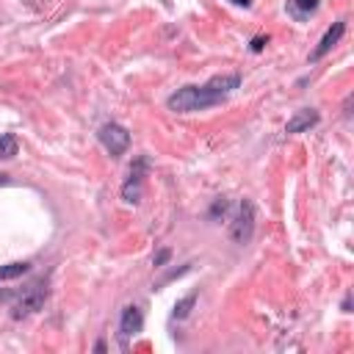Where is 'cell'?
Returning <instances> with one entry per match:
<instances>
[{"label": "cell", "instance_id": "cell-1", "mask_svg": "<svg viewBox=\"0 0 354 354\" xmlns=\"http://www.w3.org/2000/svg\"><path fill=\"white\" fill-rule=\"evenodd\" d=\"M238 86H241L238 75H213L202 86H183V88H177L174 94H169L166 105H169V111H177V113L205 111V108H213V105L224 102Z\"/></svg>", "mask_w": 354, "mask_h": 354}, {"label": "cell", "instance_id": "cell-2", "mask_svg": "<svg viewBox=\"0 0 354 354\" xmlns=\"http://www.w3.org/2000/svg\"><path fill=\"white\" fill-rule=\"evenodd\" d=\"M230 235L241 246H246L252 241V235H254V205L249 199H243L238 205V210L232 216V224H230Z\"/></svg>", "mask_w": 354, "mask_h": 354}, {"label": "cell", "instance_id": "cell-3", "mask_svg": "<svg viewBox=\"0 0 354 354\" xmlns=\"http://www.w3.org/2000/svg\"><path fill=\"white\" fill-rule=\"evenodd\" d=\"M97 136H100V144H102L113 158L124 155V152H127V147H130V133H127L122 124H116V122L102 124Z\"/></svg>", "mask_w": 354, "mask_h": 354}, {"label": "cell", "instance_id": "cell-4", "mask_svg": "<svg viewBox=\"0 0 354 354\" xmlns=\"http://www.w3.org/2000/svg\"><path fill=\"white\" fill-rule=\"evenodd\" d=\"M44 299H47V288H41V282L30 285V288H28V290L14 301V307H11V318H14V321H19V318H25V315H30V313L41 310Z\"/></svg>", "mask_w": 354, "mask_h": 354}, {"label": "cell", "instance_id": "cell-5", "mask_svg": "<svg viewBox=\"0 0 354 354\" xmlns=\"http://www.w3.org/2000/svg\"><path fill=\"white\" fill-rule=\"evenodd\" d=\"M144 174H147V158H138L133 166H130V174L122 185V196L124 202H138L141 199V185H144Z\"/></svg>", "mask_w": 354, "mask_h": 354}, {"label": "cell", "instance_id": "cell-6", "mask_svg": "<svg viewBox=\"0 0 354 354\" xmlns=\"http://www.w3.org/2000/svg\"><path fill=\"white\" fill-rule=\"evenodd\" d=\"M141 329H144V313L136 304H127L122 310V318H119V335H122V340L136 337Z\"/></svg>", "mask_w": 354, "mask_h": 354}, {"label": "cell", "instance_id": "cell-7", "mask_svg": "<svg viewBox=\"0 0 354 354\" xmlns=\"http://www.w3.org/2000/svg\"><path fill=\"white\" fill-rule=\"evenodd\" d=\"M346 33V22H332L329 28H326V33L321 36V41H318V47L310 53V61H321L337 41H340V36Z\"/></svg>", "mask_w": 354, "mask_h": 354}, {"label": "cell", "instance_id": "cell-8", "mask_svg": "<svg viewBox=\"0 0 354 354\" xmlns=\"http://www.w3.org/2000/svg\"><path fill=\"white\" fill-rule=\"evenodd\" d=\"M318 111L315 108H301V111H296L290 119H288V124H285V133H304V130H310V127H315L318 124Z\"/></svg>", "mask_w": 354, "mask_h": 354}, {"label": "cell", "instance_id": "cell-9", "mask_svg": "<svg viewBox=\"0 0 354 354\" xmlns=\"http://www.w3.org/2000/svg\"><path fill=\"white\" fill-rule=\"evenodd\" d=\"M19 152V141L14 133H3L0 136V160H11Z\"/></svg>", "mask_w": 354, "mask_h": 354}, {"label": "cell", "instance_id": "cell-10", "mask_svg": "<svg viewBox=\"0 0 354 354\" xmlns=\"http://www.w3.org/2000/svg\"><path fill=\"white\" fill-rule=\"evenodd\" d=\"M28 268H30V263H25V260H17V263H6V266H0V282L22 277V274H28Z\"/></svg>", "mask_w": 354, "mask_h": 354}, {"label": "cell", "instance_id": "cell-11", "mask_svg": "<svg viewBox=\"0 0 354 354\" xmlns=\"http://www.w3.org/2000/svg\"><path fill=\"white\" fill-rule=\"evenodd\" d=\"M318 6H321V0H290V14H293L296 19H304V17H310Z\"/></svg>", "mask_w": 354, "mask_h": 354}, {"label": "cell", "instance_id": "cell-12", "mask_svg": "<svg viewBox=\"0 0 354 354\" xmlns=\"http://www.w3.org/2000/svg\"><path fill=\"white\" fill-rule=\"evenodd\" d=\"M196 304V293H188V296H183L180 301H174V310H171V318H177V321H183V318H188V313H191V307Z\"/></svg>", "mask_w": 354, "mask_h": 354}, {"label": "cell", "instance_id": "cell-13", "mask_svg": "<svg viewBox=\"0 0 354 354\" xmlns=\"http://www.w3.org/2000/svg\"><path fill=\"white\" fill-rule=\"evenodd\" d=\"M266 44H268V36H254L252 39V53H260Z\"/></svg>", "mask_w": 354, "mask_h": 354}, {"label": "cell", "instance_id": "cell-14", "mask_svg": "<svg viewBox=\"0 0 354 354\" xmlns=\"http://www.w3.org/2000/svg\"><path fill=\"white\" fill-rule=\"evenodd\" d=\"M169 254H171V252H169V249H160V252H158V254H155V266H158V268H160V266H163V263H166V260H169Z\"/></svg>", "mask_w": 354, "mask_h": 354}, {"label": "cell", "instance_id": "cell-15", "mask_svg": "<svg viewBox=\"0 0 354 354\" xmlns=\"http://www.w3.org/2000/svg\"><path fill=\"white\" fill-rule=\"evenodd\" d=\"M11 183V174H6V171H0V185H8Z\"/></svg>", "mask_w": 354, "mask_h": 354}, {"label": "cell", "instance_id": "cell-16", "mask_svg": "<svg viewBox=\"0 0 354 354\" xmlns=\"http://www.w3.org/2000/svg\"><path fill=\"white\" fill-rule=\"evenodd\" d=\"M230 3H235V6H243V8L249 6V0H230Z\"/></svg>", "mask_w": 354, "mask_h": 354}]
</instances>
